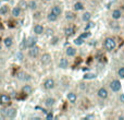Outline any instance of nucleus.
Wrapping results in <instances>:
<instances>
[{
  "label": "nucleus",
  "instance_id": "f257e3e1",
  "mask_svg": "<svg viewBox=\"0 0 124 120\" xmlns=\"http://www.w3.org/2000/svg\"><path fill=\"white\" fill-rule=\"evenodd\" d=\"M16 116V108L12 106H3L1 108V117L3 119H13Z\"/></svg>",
  "mask_w": 124,
  "mask_h": 120
},
{
  "label": "nucleus",
  "instance_id": "f03ea898",
  "mask_svg": "<svg viewBox=\"0 0 124 120\" xmlns=\"http://www.w3.org/2000/svg\"><path fill=\"white\" fill-rule=\"evenodd\" d=\"M102 46H103V48H105V50H107V51H112V50H114V48L116 47V39H114L113 37H106L105 41H103Z\"/></svg>",
  "mask_w": 124,
  "mask_h": 120
},
{
  "label": "nucleus",
  "instance_id": "7ed1b4c3",
  "mask_svg": "<svg viewBox=\"0 0 124 120\" xmlns=\"http://www.w3.org/2000/svg\"><path fill=\"white\" fill-rule=\"evenodd\" d=\"M27 49H28L27 50V55H28V57H30V58L35 59V58H37V57L39 56V54H40V48H39L37 45L27 48Z\"/></svg>",
  "mask_w": 124,
  "mask_h": 120
},
{
  "label": "nucleus",
  "instance_id": "20e7f679",
  "mask_svg": "<svg viewBox=\"0 0 124 120\" xmlns=\"http://www.w3.org/2000/svg\"><path fill=\"white\" fill-rule=\"evenodd\" d=\"M43 87L45 88L46 91H51L56 87V82H54V80L52 79V77H48V79H46L45 81H44Z\"/></svg>",
  "mask_w": 124,
  "mask_h": 120
},
{
  "label": "nucleus",
  "instance_id": "39448f33",
  "mask_svg": "<svg viewBox=\"0 0 124 120\" xmlns=\"http://www.w3.org/2000/svg\"><path fill=\"white\" fill-rule=\"evenodd\" d=\"M11 102H12V98H11V96L9 94H7V93L0 94V105L9 106L11 104Z\"/></svg>",
  "mask_w": 124,
  "mask_h": 120
},
{
  "label": "nucleus",
  "instance_id": "423d86ee",
  "mask_svg": "<svg viewBox=\"0 0 124 120\" xmlns=\"http://www.w3.org/2000/svg\"><path fill=\"white\" fill-rule=\"evenodd\" d=\"M23 11H24L23 9L20 8L19 6H15V7H13V8L10 10V13H11V15H12L14 19H17V17H22V14H23Z\"/></svg>",
  "mask_w": 124,
  "mask_h": 120
},
{
  "label": "nucleus",
  "instance_id": "0eeeda50",
  "mask_svg": "<svg viewBox=\"0 0 124 120\" xmlns=\"http://www.w3.org/2000/svg\"><path fill=\"white\" fill-rule=\"evenodd\" d=\"M109 86H110V88H111L112 92H114V93L119 92V91L121 90V87H122V85H121V82L119 81V80H116H116H112V81L110 82Z\"/></svg>",
  "mask_w": 124,
  "mask_h": 120
},
{
  "label": "nucleus",
  "instance_id": "6e6552de",
  "mask_svg": "<svg viewBox=\"0 0 124 120\" xmlns=\"http://www.w3.org/2000/svg\"><path fill=\"white\" fill-rule=\"evenodd\" d=\"M40 63L43 64V66H48V64H50L51 63V55L50 54H48V52H45V54H43L40 56Z\"/></svg>",
  "mask_w": 124,
  "mask_h": 120
},
{
  "label": "nucleus",
  "instance_id": "1a4fd4ad",
  "mask_svg": "<svg viewBox=\"0 0 124 120\" xmlns=\"http://www.w3.org/2000/svg\"><path fill=\"white\" fill-rule=\"evenodd\" d=\"M16 77L20 80V81H25V82L30 81V80L32 79V77H31V75L28 74V73L24 72V71H20V72H17Z\"/></svg>",
  "mask_w": 124,
  "mask_h": 120
},
{
  "label": "nucleus",
  "instance_id": "9d476101",
  "mask_svg": "<svg viewBox=\"0 0 124 120\" xmlns=\"http://www.w3.org/2000/svg\"><path fill=\"white\" fill-rule=\"evenodd\" d=\"M97 95H98V97L101 99H107L108 96H109V93H108V91L106 90L105 87H101L97 91Z\"/></svg>",
  "mask_w": 124,
  "mask_h": 120
},
{
  "label": "nucleus",
  "instance_id": "9b49d317",
  "mask_svg": "<svg viewBox=\"0 0 124 120\" xmlns=\"http://www.w3.org/2000/svg\"><path fill=\"white\" fill-rule=\"evenodd\" d=\"M35 35H43L45 33V27H44L41 24H35L34 27H33Z\"/></svg>",
  "mask_w": 124,
  "mask_h": 120
},
{
  "label": "nucleus",
  "instance_id": "f8f14e48",
  "mask_svg": "<svg viewBox=\"0 0 124 120\" xmlns=\"http://www.w3.org/2000/svg\"><path fill=\"white\" fill-rule=\"evenodd\" d=\"M2 44L4 45V47L11 48L13 46V38H12V36H6L3 39H2Z\"/></svg>",
  "mask_w": 124,
  "mask_h": 120
},
{
  "label": "nucleus",
  "instance_id": "ddd939ff",
  "mask_svg": "<svg viewBox=\"0 0 124 120\" xmlns=\"http://www.w3.org/2000/svg\"><path fill=\"white\" fill-rule=\"evenodd\" d=\"M76 52H77V49L75 47H73V46H69L65 49V55L68 57H75Z\"/></svg>",
  "mask_w": 124,
  "mask_h": 120
},
{
  "label": "nucleus",
  "instance_id": "4468645a",
  "mask_svg": "<svg viewBox=\"0 0 124 120\" xmlns=\"http://www.w3.org/2000/svg\"><path fill=\"white\" fill-rule=\"evenodd\" d=\"M44 104H45V106L47 108H51L56 105V99H54V97H47V98L45 99V102H44Z\"/></svg>",
  "mask_w": 124,
  "mask_h": 120
},
{
  "label": "nucleus",
  "instance_id": "2eb2a0df",
  "mask_svg": "<svg viewBox=\"0 0 124 120\" xmlns=\"http://www.w3.org/2000/svg\"><path fill=\"white\" fill-rule=\"evenodd\" d=\"M74 33H75V27L73 25H69L64 28V34H65L66 37H70L72 35H74Z\"/></svg>",
  "mask_w": 124,
  "mask_h": 120
},
{
  "label": "nucleus",
  "instance_id": "dca6fc26",
  "mask_svg": "<svg viewBox=\"0 0 124 120\" xmlns=\"http://www.w3.org/2000/svg\"><path fill=\"white\" fill-rule=\"evenodd\" d=\"M37 44V38L34 36H30L28 38H26V47L30 48V47H33Z\"/></svg>",
  "mask_w": 124,
  "mask_h": 120
},
{
  "label": "nucleus",
  "instance_id": "f3484780",
  "mask_svg": "<svg viewBox=\"0 0 124 120\" xmlns=\"http://www.w3.org/2000/svg\"><path fill=\"white\" fill-rule=\"evenodd\" d=\"M22 93H23L24 95H31L33 93L32 85H30V84H25V85H23V87H22Z\"/></svg>",
  "mask_w": 124,
  "mask_h": 120
},
{
  "label": "nucleus",
  "instance_id": "a211bd4d",
  "mask_svg": "<svg viewBox=\"0 0 124 120\" xmlns=\"http://www.w3.org/2000/svg\"><path fill=\"white\" fill-rule=\"evenodd\" d=\"M121 17H122V11H121L120 9H114V10L112 11V13H111L112 20H116V21H118Z\"/></svg>",
  "mask_w": 124,
  "mask_h": 120
},
{
  "label": "nucleus",
  "instance_id": "6ab92c4d",
  "mask_svg": "<svg viewBox=\"0 0 124 120\" xmlns=\"http://www.w3.org/2000/svg\"><path fill=\"white\" fill-rule=\"evenodd\" d=\"M69 64H70V62H69V60L65 58V57H62L59 60V68L61 69H66L69 67Z\"/></svg>",
  "mask_w": 124,
  "mask_h": 120
},
{
  "label": "nucleus",
  "instance_id": "aec40b11",
  "mask_svg": "<svg viewBox=\"0 0 124 120\" xmlns=\"http://www.w3.org/2000/svg\"><path fill=\"white\" fill-rule=\"evenodd\" d=\"M50 12H52L54 14H56L57 17H60V15L62 14V8H61L60 6H58V4H56V6H54L51 8Z\"/></svg>",
  "mask_w": 124,
  "mask_h": 120
},
{
  "label": "nucleus",
  "instance_id": "412c9836",
  "mask_svg": "<svg viewBox=\"0 0 124 120\" xmlns=\"http://www.w3.org/2000/svg\"><path fill=\"white\" fill-rule=\"evenodd\" d=\"M68 101L70 102L71 104H74V103H76V101H77V95H76V93H74V92H70V93H68Z\"/></svg>",
  "mask_w": 124,
  "mask_h": 120
},
{
  "label": "nucleus",
  "instance_id": "4be33fe9",
  "mask_svg": "<svg viewBox=\"0 0 124 120\" xmlns=\"http://www.w3.org/2000/svg\"><path fill=\"white\" fill-rule=\"evenodd\" d=\"M10 12V7L8 4H2L0 7V15H7Z\"/></svg>",
  "mask_w": 124,
  "mask_h": 120
},
{
  "label": "nucleus",
  "instance_id": "5701e85b",
  "mask_svg": "<svg viewBox=\"0 0 124 120\" xmlns=\"http://www.w3.org/2000/svg\"><path fill=\"white\" fill-rule=\"evenodd\" d=\"M37 7H38V3H37L36 0H30V1L27 2V9H31V10L35 11L37 9Z\"/></svg>",
  "mask_w": 124,
  "mask_h": 120
},
{
  "label": "nucleus",
  "instance_id": "b1692460",
  "mask_svg": "<svg viewBox=\"0 0 124 120\" xmlns=\"http://www.w3.org/2000/svg\"><path fill=\"white\" fill-rule=\"evenodd\" d=\"M75 17H76V14L73 11H66L65 12V19L68 21H73V20H75Z\"/></svg>",
  "mask_w": 124,
  "mask_h": 120
},
{
  "label": "nucleus",
  "instance_id": "393cba45",
  "mask_svg": "<svg viewBox=\"0 0 124 120\" xmlns=\"http://www.w3.org/2000/svg\"><path fill=\"white\" fill-rule=\"evenodd\" d=\"M83 9H84V4L82 3L81 1H77L73 4V10L74 11H81V10H83Z\"/></svg>",
  "mask_w": 124,
  "mask_h": 120
},
{
  "label": "nucleus",
  "instance_id": "a878e982",
  "mask_svg": "<svg viewBox=\"0 0 124 120\" xmlns=\"http://www.w3.org/2000/svg\"><path fill=\"white\" fill-rule=\"evenodd\" d=\"M90 19H92V13L88 12V11L84 12V13H83V15H82V21H84V22H88V21H90Z\"/></svg>",
  "mask_w": 124,
  "mask_h": 120
},
{
  "label": "nucleus",
  "instance_id": "bb28decb",
  "mask_svg": "<svg viewBox=\"0 0 124 120\" xmlns=\"http://www.w3.org/2000/svg\"><path fill=\"white\" fill-rule=\"evenodd\" d=\"M58 17H57V15L54 14L52 12H49V13L47 14V20H48L49 22H56L57 20H58Z\"/></svg>",
  "mask_w": 124,
  "mask_h": 120
},
{
  "label": "nucleus",
  "instance_id": "cd10ccee",
  "mask_svg": "<svg viewBox=\"0 0 124 120\" xmlns=\"http://www.w3.org/2000/svg\"><path fill=\"white\" fill-rule=\"evenodd\" d=\"M17 6H19L20 8H22L23 10H26V9H27V1H26V0H20Z\"/></svg>",
  "mask_w": 124,
  "mask_h": 120
},
{
  "label": "nucleus",
  "instance_id": "c85d7f7f",
  "mask_svg": "<svg viewBox=\"0 0 124 120\" xmlns=\"http://www.w3.org/2000/svg\"><path fill=\"white\" fill-rule=\"evenodd\" d=\"M90 35H92V33H90L89 31H86V32L82 33V34L79 35V37H81V38H83V39H86V38H88Z\"/></svg>",
  "mask_w": 124,
  "mask_h": 120
},
{
  "label": "nucleus",
  "instance_id": "c756f323",
  "mask_svg": "<svg viewBox=\"0 0 124 120\" xmlns=\"http://www.w3.org/2000/svg\"><path fill=\"white\" fill-rule=\"evenodd\" d=\"M118 75L121 79H124V67H120L118 70Z\"/></svg>",
  "mask_w": 124,
  "mask_h": 120
},
{
  "label": "nucleus",
  "instance_id": "7c9ffc66",
  "mask_svg": "<svg viewBox=\"0 0 124 120\" xmlns=\"http://www.w3.org/2000/svg\"><path fill=\"white\" fill-rule=\"evenodd\" d=\"M110 26H111L112 28H114V30H116V28H119V27H120V26H119V23L116 22V20H113L112 22H110Z\"/></svg>",
  "mask_w": 124,
  "mask_h": 120
},
{
  "label": "nucleus",
  "instance_id": "2f4dec72",
  "mask_svg": "<svg viewBox=\"0 0 124 120\" xmlns=\"http://www.w3.org/2000/svg\"><path fill=\"white\" fill-rule=\"evenodd\" d=\"M74 44H75V45H83V44H84V39L81 38V37H78V38L74 39Z\"/></svg>",
  "mask_w": 124,
  "mask_h": 120
},
{
  "label": "nucleus",
  "instance_id": "473e14b6",
  "mask_svg": "<svg viewBox=\"0 0 124 120\" xmlns=\"http://www.w3.org/2000/svg\"><path fill=\"white\" fill-rule=\"evenodd\" d=\"M46 35H47V36H52V35H54V30H51V28H47V31H46Z\"/></svg>",
  "mask_w": 124,
  "mask_h": 120
},
{
  "label": "nucleus",
  "instance_id": "72a5a7b5",
  "mask_svg": "<svg viewBox=\"0 0 124 120\" xmlns=\"http://www.w3.org/2000/svg\"><path fill=\"white\" fill-rule=\"evenodd\" d=\"M84 77H85V79H94V77H96V75L93 74V73H90V74H85Z\"/></svg>",
  "mask_w": 124,
  "mask_h": 120
},
{
  "label": "nucleus",
  "instance_id": "f704fd0d",
  "mask_svg": "<svg viewBox=\"0 0 124 120\" xmlns=\"http://www.w3.org/2000/svg\"><path fill=\"white\" fill-rule=\"evenodd\" d=\"M15 57H16L17 60H23V54H22V52H17V54L15 55Z\"/></svg>",
  "mask_w": 124,
  "mask_h": 120
},
{
  "label": "nucleus",
  "instance_id": "c9c22d12",
  "mask_svg": "<svg viewBox=\"0 0 124 120\" xmlns=\"http://www.w3.org/2000/svg\"><path fill=\"white\" fill-rule=\"evenodd\" d=\"M58 41H59L58 37H54V38L51 39V44H52V45H56V44L58 43Z\"/></svg>",
  "mask_w": 124,
  "mask_h": 120
},
{
  "label": "nucleus",
  "instance_id": "e433bc0d",
  "mask_svg": "<svg viewBox=\"0 0 124 120\" xmlns=\"http://www.w3.org/2000/svg\"><path fill=\"white\" fill-rule=\"evenodd\" d=\"M46 118H47V119H51V118H54V116H52V114H48L47 116H46Z\"/></svg>",
  "mask_w": 124,
  "mask_h": 120
},
{
  "label": "nucleus",
  "instance_id": "4c0bfd02",
  "mask_svg": "<svg viewBox=\"0 0 124 120\" xmlns=\"http://www.w3.org/2000/svg\"><path fill=\"white\" fill-rule=\"evenodd\" d=\"M1 47H2V42H0V50H1Z\"/></svg>",
  "mask_w": 124,
  "mask_h": 120
},
{
  "label": "nucleus",
  "instance_id": "58836bf2",
  "mask_svg": "<svg viewBox=\"0 0 124 120\" xmlns=\"http://www.w3.org/2000/svg\"><path fill=\"white\" fill-rule=\"evenodd\" d=\"M122 9L124 10V0H123V2H122Z\"/></svg>",
  "mask_w": 124,
  "mask_h": 120
},
{
  "label": "nucleus",
  "instance_id": "ea45409f",
  "mask_svg": "<svg viewBox=\"0 0 124 120\" xmlns=\"http://www.w3.org/2000/svg\"><path fill=\"white\" fill-rule=\"evenodd\" d=\"M120 119H124V116H121V117H120Z\"/></svg>",
  "mask_w": 124,
  "mask_h": 120
},
{
  "label": "nucleus",
  "instance_id": "a19ab883",
  "mask_svg": "<svg viewBox=\"0 0 124 120\" xmlns=\"http://www.w3.org/2000/svg\"><path fill=\"white\" fill-rule=\"evenodd\" d=\"M45 1H52V0H45Z\"/></svg>",
  "mask_w": 124,
  "mask_h": 120
},
{
  "label": "nucleus",
  "instance_id": "79ce46f5",
  "mask_svg": "<svg viewBox=\"0 0 124 120\" xmlns=\"http://www.w3.org/2000/svg\"><path fill=\"white\" fill-rule=\"evenodd\" d=\"M1 118H2V117H1V116H0V119H1Z\"/></svg>",
  "mask_w": 124,
  "mask_h": 120
}]
</instances>
